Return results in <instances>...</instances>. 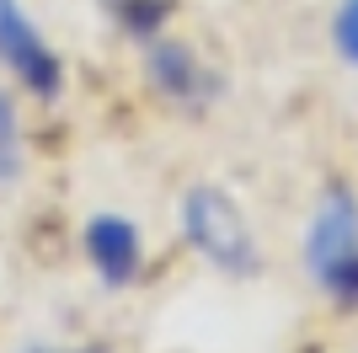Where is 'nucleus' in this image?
Instances as JSON below:
<instances>
[{
	"label": "nucleus",
	"mask_w": 358,
	"mask_h": 353,
	"mask_svg": "<svg viewBox=\"0 0 358 353\" xmlns=\"http://www.w3.org/2000/svg\"><path fill=\"white\" fill-rule=\"evenodd\" d=\"M305 268L337 310H358V193L327 182L305 230Z\"/></svg>",
	"instance_id": "1"
},
{
	"label": "nucleus",
	"mask_w": 358,
	"mask_h": 353,
	"mask_svg": "<svg viewBox=\"0 0 358 353\" xmlns=\"http://www.w3.org/2000/svg\"><path fill=\"white\" fill-rule=\"evenodd\" d=\"M182 235L220 273H236V279L262 273V247H257L252 225H246L236 198L224 188H214V182H198V188L182 193Z\"/></svg>",
	"instance_id": "2"
},
{
	"label": "nucleus",
	"mask_w": 358,
	"mask_h": 353,
	"mask_svg": "<svg viewBox=\"0 0 358 353\" xmlns=\"http://www.w3.org/2000/svg\"><path fill=\"white\" fill-rule=\"evenodd\" d=\"M0 64L32 91L38 102H54L64 91V59L48 48V38L32 27V16L16 0H0Z\"/></svg>",
	"instance_id": "3"
},
{
	"label": "nucleus",
	"mask_w": 358,
	"mask_h": 353,
	"mask_svg": "<svg viewBox=\"0 0 358 353\" xmlns=\"http://www.w3.org/2000/svg\"><path fill=\"white\" fill-rule=\"evenodd\" d=\"M145 75L177 107H209L220 97V75L198 59L193 43H177V38H150L145 43Z\"/></svg>",
	"instance_id": "4"
},
{
	"label": "nucleus",
	"mask_w": 358,
	"mask_h": 353,
	"mask_svg": "<svg viewBox=\"0 0 358 353\" xmlns=\"http://www.w3.org/2000/svg\"><path fill=\"white\" fill-rule=\"evenodd\" d=\"M80 247H86L91 273L107 284V289H129V284L145 273V235L134 220L123 214H91L86 230H80Z\"/></svg>",
	"instance_id": "5"
},
{
	"label": "nucleus",
	"mask_w": 358,
	"mask_h": 353,
	"mask_svg": "<svg viewBox=\"0 0 358 353\" xmlns=\"http://www.w3.org/2000/svg\"><path fill=\"white\" fill-rule=\"evenodd\" d=\"M96 6H102V16H113V27H118V32L150 43V38H161V32H166V22L177 16L182 0H96Z\"/></svg>",
	"instance_id": "6"
},
{
	"label": "nucleus",
	"mask_w": 358,
	"mask_h": 353,
	"mask_svg": "<svg viewBox=\"0 0 358 353\" xmlns=\"http://www.w3.org/2000/svg\"><path fill=\"white\" fill-rule=\"evenodd\" d=\"M22 176V118H16L11 91L0 86V188Z\"/></svg>",
	"instance_id": "7"
},
{
	"label": "nucleus",
	"mask_w": 358,
	"mask_h": 353,
	"mask_svg": "<svg viewBox=\"0 0 358 353\" xmlns=\"http://www.w3.org/2000/svg\"><path fill=\"white\" fill-rule=\"evenodd\" d=\"M331 48H337L343 64L358 70V0H343V6H337V16H331Z\"/></svg>",
	"instance_id": "8"
},
{
	"label": "nucleus",
	"mask_w": 358,
	"mask_h": 353,
	"mask_svg": "<svg viewBox=\"0 0 358 353\" xmlns=\"http://www.w3.org/2000/svg\"><path fill=\"white\" fill-rule=\"evenodd\" d=\"M27 353H107L102 342H86V348H27Z\"/></svg>",
	"instance_id": "9"
}]
</instances>
